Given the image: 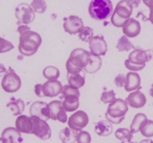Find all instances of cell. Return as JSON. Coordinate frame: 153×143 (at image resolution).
<instances>
[{
	"label": "cell",
	"mask_w": 153,
	"mask_h": 143,
	"mask_svg": "<svg viewBox=\"0 0 153 143\" xmlns=\"http://www.w3.org/2000/svg\"><path fill=\"white\" fill-rule=\"evenodd\" d=\"M152 50L134 49L128 55V60L131 64L144 68L146 63L152 59Z\"/></svg>",
	"instance_id": "cell-10"
},
{
	"label": "cell",
	"mask_w": 153,
	"mask_h": 143,
	"mask_svg": "<svg viewBox=\"0 0 153 143\" xmlns=\"http://www.w3.org/2000/svg\"><path fill=\"white\" fill-rule=\"evenodd\" d=\"M42 43L40 34L31 31V28L19 34V51L24 56H31L37 52Z\"/></svg>",
	"instance_id": "cell-1"
},
{
	"label": "cell",
	"mask_w": 153,
	"mask_h": 143,
	"mask_svg": "<svg viewBox=\"0 0 153 143\" xmlns=\"http://www.w3.org/2000/svg\"><path fill=\"white\" fill-rule=\"evenodd\" d=\"M140 143H153V140L151 139H143L140 142Z\"/></svg>",
	"instance_id": "cell-41"
},
{
	"label": "cell",
	"mask_w": 153,
	"mask_h": 143,
	"mask_svg": "<svg viewBox=\"0 0 153 143\" xmlns=\"http://www.w3.org/2000/svg\"><path fill=\"white\" fill-rule=\"evenodd\" d=\"M91 53L82 49H76L72 51L70 57L67 60L73 66L84 69L89 63Z\"/></svg>",
	"instance_id": "cell-9"
},
{
	"label": "cell",
	"mask_w": 153,
	"mask_h": 143,
	"mask_svg": "<svg viewBox=\"0 0 153 143\" xmlns=\"http://www.w3.org/2000/svg\"><path fill=\"white\" fill-rule=\"evenodd\" d=\"M1 143H22L23 142L21 133L16 128H7L3 130L1 136Z\"/></svg>",
	"instance_id": "cell-17"
},
{
	"label": "cell",
	"mask_w": 153,
	"mask_h": 143,
	"mask_svg": "<svg viewBox=\"0 0 153 143\" xmlns=\"http://www.w3.org/2000/svg\"><path fill=\"white\" fill-rule=\"evenodd\" d=\"M62 97L64 98L63 107L67 112H73L78 109L79 106L80 92L78 89L72 87L67 84L63 86Z\"/></svg>",
	"instance_id": "cell-5"
},
{
	"label": "cell",
	"mask_w": 153,
	"mask_h": 143,
	"mask_svg": "<svg viewBox=\"0 0 153 143\" xmlns=\"http://www.w3.org/2000/svg\"><path fill=\"white\" fill-rule=\"evenodd\" d=\"M125 66L128 69L131 70V71H133V72H137V71H139V70L143 69V67L137 66L134 65V64H131L128 59L125 60Z\"/></svg>",
	"instance_id": "cell-39"
},
{
	"label": "cell",
	"mask_w": 153,
	"mask_h": 143,
	"mask_svg": "<svg viewBox=\"0 0 153 143\" xmlns=\"http://www.w3.org/2000/svg\"><path fill=\"white\" fill-rule=\"evenodd\" d=\"M117 49L119 52H128L131 49H134V46L129 41L126 36H122L118 40Z\"/></svg>",
	"instance_id": "cell-30"
},
{
	"label": "cell",
	"mask_w": 153,
	"mask_h": 143,
	"mask_svg": "<svg viewBox=\"0 0 153 143\" xmlns=\"http://www.w3.org/2000/svg\"><path fill=\"white\" fill-rule=\"evenodd\" d=\"M141 134L145 137L150 138L153 136V121L149 120L148 123L143 129L140 130Z\"/></svg>",
	"instance_id": "cell-34"
},
{
	"label": "cell",
	"mask_w": 153,
	"mask_h": 143,
	"mask_svg": "<svg viewBox=\"0 0 153 143\" xmlns=\"http://www.w3.org/2000/svg\"><path fill=\"white\" fill-rule=\"evenodd\" d=\"M33 121V131L32 134L35 135L42 140L49 139L52 135L50 127L49 126L46 121L36 117H31Z\"/></svg>",
	"instance_id": "cell-13"
},
{
	"label": "cell",
	"mask_w": 153,
	"mask_h": 143,
	"mask_svg": "<svg viewBox=\"0 0 153 143\" xmlns=\"http://www.w3.org/2000/svg\"><path fill=\"white\" fill-rule=\"evenodd\" d=\"M134 143H137V142H134Z\"/></svg>",
	"instance_id": "cell-43"
},
{
	"label": "cell",
	"mask_w": 153,
	"mask_h": 143,
	"mask_svg": "<svg viewBox=\"0 0 153 143\" xmlns=\"http://www.w3.org/2000/svg\"><path fill=\"white\" fill-rule=\"evenodd\" d=\"M141 26L140 22L134 18H130L123 27V32L127 37H135L140 34Z\"/></svg>",
	"instance_id": "cell-21"
},
{
	"label": "cell",
	"mask_w": 153,
	"mask_h": 143,
	"mask_svg": "<svg viewBox=\"0 0 153 143\" xmlns=\"http://www.w3.org/2000/svg\"><path fill=\"white\" fill-rule=\"evenodd\" d=\"M43 75L49 80H55L59 77L60 72L58 68L52 66H46L43 71Z\"/></svg>",
	"instance_id": "cell-28"
},
{
	"label": "cell",
	"mask_w": 153,
	"mask_h": 143,
	"mask_svg": "<svg viewBox=\"0 0 153 143\" xmlns=\"http://www.w3.org/2000/svg\"><path fill=\"white\" fill-rule=\"evenodd\" d=\"M15 16L19 23L27 25L34 21L35 13L29 4L27 3H20L15 9Z\"/></svg>",
	"instance_id": "cell-8"
},
{
	"label": "cell",
	"mask_w": 153,
	"mask_h": 143,
	"mask_svg": "<svg viewBox=\"0 0 153 143\" xmlns=\"http://www.w3.org/2000/svg\"><path fill=\"white\" fill-rule=\"evenodd\" d=\"M66 69L67 71V77L69 85L78 89L82 87L85 83V70L83 69L73 66L68 61L66 63Z\"/></svg>",
	"instance_id": "cell-6"
},
{
	"label": "cell",
	"mask_w": 153,
	"mask_h": 143,
	"mask_svg": "<svg viewBox=\"0 0 153 143\" xmlns=\"http://www.w3.org/2000/svg\"><path fill=\"white\" fill-rule=\"evenodd\" d=\"M84 23L82 19L78 16H70L64 18V28L66 32L70 34H76L84 28Z\"/></svg>",
	"instance_id": "cell-15"
},
{
	"label": "cell",
	"mask_w": 153,
	"mask_h": 143,
	"mask_svg": "<svg viewBox=\"0 0 153 143\" xmlns=\"http://www.w3.org/2000/svg\"><path fill=\"white\" fill-rule=\"evenodd\" d=\"M100 100L104 104H108V103L111 104V103H112L116 100V94H115L114 90L104 91L102 93Z\"/></svg>",
	"instance_id": "cell-33"
},
{
	"label": "cell",
	"mask_w": 153,
	"mask_h": 143,
	"mask_svg": "<svg viewBox=\"0 0 153 143\" xmlns=\"http://www.w3.org/2000/svg\"><path fill=\"white\" fill-rule=\"evenodd\" d=\"M143 3L149 8V17L146 20H149L153 25V0H144Z\"/></svg>",
	"instance_id": "cell-38"
},
{
	"label": "cell",
	"mask_w": 153,
	"mask_h": 143,
	"mask_svg": "<svg viewBox=\"0 0 153 143\" xmlns=\"http://www.w3.org/2000/svg\"><path fill=\"white\" fill-rule=\"evenodd\" d=\"M78 132L70 128H65L60 131L59 138L63 143H75L77 141Z\"/></svg>",
	"instance_id": "cell-24"
},
{
	"label": "cell",
	"mask_w": 153,
	"mask_h": 143,
	"mask_svg": "<svg viewBox=\"0 0 153 143\" xmlns=\"http://www.w3.org/2000/svg\"><path fill=\"white\" fill-rule=\"evenodd\" d=\"M29 113L31 117L38 118L46 122L51 119L49 104L43 101H37L32 103L30 106Z\"/></svg>",
	"instance_id": "cell-11"
},
{
	"label": "cell",
	"mask_w": 153,
	"mask_h": 143,
	"mask_svg": "<svg viewBox=\"0 0 153 143\" xmlns=\"http://www.w3.org/2000/svg\"><path fill=\"white\" fill-rule=\"evenodd\" d=\"M95 132L100 136H108L111 134L113 126L108 121H100L95 125Z\"/></svg>",
	"instance_id": "cell-26"
},
{
	"label": "cell",
	"mask_w": 153,
	"mask_h": 143,
	"mask_svg": "<svg viewBox=\"0 0 153 143\" xmlns=\"http://www.w3.org/2000/svg\"><path fill=\"white\" fill-rule=\"evenodd\" d=\"M91 53L97 56H104L108 51V45L104 37L101 35L95 36L89 43Z\"/></svg>",
	"instance_id": "cell-16"
},
{
	"label": "cell",
	"mask_w": 153,
	"mask_h": 143,
	"mask_svg": "<svg viewBox=\"0 0 153 143\" xmlns=\"http://www.w3.org/2000/svg\"><path fill=\"white\" fill-rule=\"evenodd\" d=\"M149 95L153 98V83L152 84V86H151V89H149Z\"/></svg>",
	"instance_id": "cell-42"
},
{
	"label": "cell",
	"mask_w": 153,
	"mask_h": 143,
	"mask_svg": "<svg viewBox=\"0 0 153 143\" xmlns=\"http://www.w3.org/2000/svg\"><path fill=\"white\" fill-rule=\"evenodd\" d=\"M88 12L94 19L104 20L112 14L113 4L110 0H93L89 4Z\"/></svg>",
	"instance_id": "cell-3"
},
{
	"label": "cell",
	"mask_w": 153,
	"mask_h": 143,
	"mask_svg": "<svg viewBox=\"0 0 153 143\" xmlns=\"http://www.w3.org/2000/svg\"><path fill=\"white\" fill-rule=\"evenodd\" d=\"M20 86V77L16 74L11 67H9L1 80V87L5 92L13 93L19 90Z\"/></svg>",
	"instance_id": "cell-7"
},
{
	"label": "cell",
	"mask_w": 153,
	"mask_h": 143,
	"mask_svg": "<svg viewBox=\"0 0 153 143\" xmlns=\"http://www.w3.org/2000/svg\"><path fill=\"white\" fill-rule=\"evenodd\" d=\"M50 110L51 119L52 120H58L61 123H66L68 120L66 110L63 107V102L61 101H51L49 104Z\"/></svg>",
	"instance_id": "cell-14"
},
{
	"label": "cell",
	"mask_w": 153,
	"mask_h": 143,
	"mask_svg": "<svg viewBox=\"0 0 153 143\" xmlns=\"http://www.w3.org/2000/svg\"><path fill=\"white\" fill-rule=\"evenodd\" d=\"M102 63V59L100 56H97V55L91 53L89 63L83 69L85 70V72L94 74V73H96L100 70V69L101 68Z\"/></svg>",
	"instance_id": "cell-25"
},
{
	"label": "cell",
	"mask_w": 153,
	"mask_h": 143,
	"mask_svg": "<svg viewBox=\"0 0 153 143\" xmlns=\"http://www.w3.org/2000/svg\"><path fill=\"white\" fill-rule=\"evenodd\" d=\"M139 3H140V1L123 0L119 1L111 19L112 24L118 28L123 27L131 17L133 7H137Z\"/></svg>",
	"instance_id": "cell-2"
},
{
	"label": "cell",
	"mask_w": 153,
	"mask_h": 143,
	"mask_svg": "<svg viewBox=\"0 0 153 143\" xmlns=\"http://www.w3.org/2000/svg\"><path fill=\"white\" fill-rule=\"evenodd\" d=\"M148 119L143 113H137L133 119L132 122L130 125V131L132 133H135L141 130L148 123Z\"/></svg>",
	"instance_id": "cell-23"
},
{
	"label": "cell",
	"mask_w": 153,
	"mask_h": 143,
	"mask_svg": "<svg viewBox=\"0 0 153 143\" xmlns=\"http://www.w3.org/2000/svg\"><path fill=\"white\" fill-rule=\"evenodd\" d=\"M89 118L88 114L82 110H78L72 114L68 119L69 128L76 131H82L88 125Z\"/></svg>",
	"instance_id": "cell-12"
},
{
	"label": "cell",
	"mask_w": 153,
	"mask_h": 143,
	"mask_svg": "<svg viewBox=\"0 0 153 143\" xmlns=\"http://www.w3.org/2000/svg\"><path fill=\"white\" fill-rule=\"evenodd\" d=\"M126 82V77L124 74H119L114 78V83L117 87L120 88L124 86L125 87Z\"/></svg>",
	"instance_id": "cell-36"
},
{
	"label": "cell",
	"mask_w": 153,
	"mask_h": 143,
	"mask_svg": "<svg viewBox=\"0 0 153 143\" xmlns=\"http://www.w3.org/2000/svg\"><path fill=\"white\" fill-rule=\"evenodd\" d=\"M43 84L38 83V84H36L35 86H34V92H35L37 96L40 97V98L45 97L43 91Z\"/></svg>",
	"instance_id": "cell-40"
},
{
	"label": "cell",
	"mask_w": 153,
	"mask_h": 143,
	"mask_svg": "<svg viewBox=\"0 0 153 143\" xmlns=\"http://www.w3.org/2000/svg\"><path fill=\"white\" fill-rule=\"evenodd\" d=\"M7 107L10 109L13 116H19V115L21 116L25 109V104L20 98H18V99L13 98L12 101L7 104Z\"/></svg>",
	"instance_id": "cell-27"
},
{
	"label": "cell",
	"mask_w": 153,
	"mask_h": 143,
	"mask_svg": "<svg viewBox=\"0 0 153 143\" xmlns=\"http://www.w3.org/2000/svg\"><path fill=\"white\" fill-rule=\"evenodd\" d=\"M31 7L34 12L38 13H43L46 10V2L43 0H34L31 1Z\"/></svg>",
	"instance_id": "cell-32"
},
{
	"label": "cell",
	"mask_w": 153,
	"mask_h": 143,
	"mask_svg": "<svg viewBox=\"0 0 153 143\" xmlns=\"http://www.w3.org/2000/svg\"><path fill=\"white\" fill-rule=\"evenodd\" d=\"M140 82L141 79L139 74L130 72L126 74V82L124 88L127 92H131L140 89Z\"/></svg>",
	"instance_id": "cell-22"
},
{
	"label": "cell",
	"mask_w": 153,
	"mask_h": 143,
	"mask_svg": "<svg viewBox=\"0 0 153 143\" xmlns=\"http://www.w3.org/2000/svg\"><path fill=\"white\" fill-rule=\"evenodd\" d=\"M78 143H91V136L87 131H80L77 136Z\"/></svg>",
	"instance_id": "cell-35"
},
{
	"label": "cell",
	"mask_w": 153,
	"mask_h": 143,
	"mask_svg": "<svg viewBox=\"0 0 153 143\" xmlns=\"http://www.w3.org/2000/svg\"><path fill=\"white\" fill-rule=\"evenodd\" d=\"M128 110V104L126 101L121 98H117L108 107L105 118L111 123L117 125L123 121Z\"/></svg>",
	"instance_id": "cell-4"
},
{
	"label": "cell",
	"mask_w": 153,
	"mask_h": 143,
	"mask_svg": "<svg viewBox=\"0 0 153 143\" xmlns=\"http://www.w3.org/2000/svg\"><path fill=\"white\" fill-rule=\"evenodd\" d=\"M63 86L58 80H48L43 85V91L45 96L52 98L58 96L62 92Z\"/></svg>",
	"instance_id": "cell-18"
},
{
	"label": "cell",
	"mask_w": 153,
	"mask_h": 143,
	"mask_svg": "<svg viewBox=\"0 0 153 143\" xmlns=\"http://www.w3.org/2000/svg\"><path fill=\"white\" fill-rule=\"evenodd\" d=\"M115 136L120 141L130 142L133 138V133L127 128H119L115 132Z\"/></svg>",
	"instance_id": "cell-29"
},
{
	"label": "cell",
	"mask_w": 153,
	"mask_h": 143,
	"mask_svg": "<svg viewBox=\"0 0 153 143\" xmlns=\"http://www.w3.org/2000/svg\"><path fill=\"white\" fill-rule=\"evenodd\" d=\"M126 102L133 108H141L146 104V98L144 94L140 91H135L128 95L126 99Z\"/></svg>",
	"instance_id": "cell-20"
},
{
	"label": "cell",
	"mask_w": 153,
	"mask_h": 143,
	"mask_svg": "<svg viewBox=\"0 0 153 143\" xmlns=\"http://www.w3.org/2000/svg\"><path fill=\"white\" fill-rule=\"evenodd\" d=\"M16 128L20 133H32L33 131V121L32 118L27 116L21 115L17 117L15 122Z\"/></svg>",
	"instance_id": "cell-19"
},
{
	"label": "cell",
	"mask_w": 153,
	"mask_h": 143,
	"mask_svg": "<svg viewBox=\"0 0 153 143\" xmlns=\"http://www.w3.org/2000/svg\"><path fill=\"white\" fill-rule=\"evenodd\" d=\"M79 37L82 41L90 43L94 38V30L88 26H85L79 32Z\"/></svg>",
	"instance_id": "cell-31"
},
{
	"label": "cell",
	"mask_w": 153,
	"mask_h": 143,
	"mask_svg": "<svg viewBox=\"0 0 153 143\" xmlns=\"http://www.w3.org/2000/svg\"><path fill=\"white\" fill-rule=\"evenodd\" d=\"M13 49V45L10 42L5 40L4 38H1V53L8 52Z\"/></svg>",
	"instance_id": "cell-37"
}]
</instances>
